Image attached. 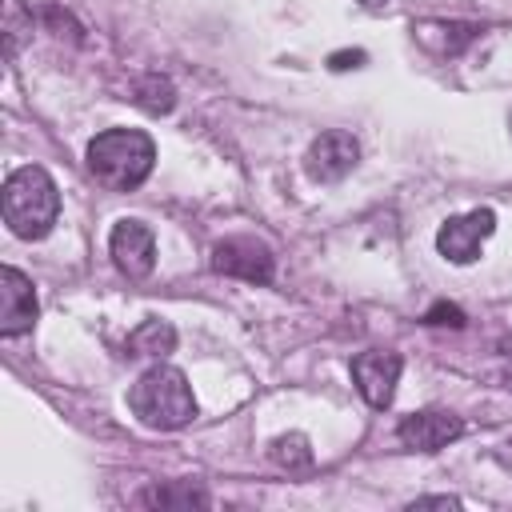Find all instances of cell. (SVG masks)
Instances as JSON below:
<instances>
[{"mask_svg": "<svg viewBox=\"0 0 512 512\" xmlns=\"http://www.w3.org/2000/svg\"><path fill=\"white\" fill-rule=\"evenodd\" d=\"M400 444L412 448V452H440L448 448L452 440L464 436V420L452 416V412H440V408H428V412H412L400 420L396 428Z\"/></svg>", "mask_w": 512, "mask_h": 512, "instance_id": "30bf717a", "label": "cell"}, {"mask_svg": "<svg viewBox=\"0 0 512 512\" xmlns=\"http://www.w3.org/2000/svg\"><path fill=\"white\" fill-rule=\"evenodd\" d=\"M360 4H364V8H384L388 0H360Z\"/></svg>", "mask_w": 512, "mask_h": 512, "instance_id": "ffe728a7", "label": "cell"}, {"mask_svg": "<svg viewBox=\"0 0 512 512\" xmlns=\"http://www.w3.org/2000/svg\"><path fill=\"white\" fill-rule=\"evenodd\" d=\"M400 368H404L400 352H388V348H368L352 360V380H356L360 396L368 400V408H388L392 404Z\"/></svg>", "mask_w": 512, "mask_h": 512, "instance_id": "ba28073f", "label": "cell"}, {"mask_svg": "<svg viewBox=\"0 0 512 512\" xmlns=\"http://www.w3.org/2000/svg\"><path fill=\"white\" fill-rule=\"evenodd\" d=\"M424 324H448V328H464V312L456 304H432L424 312Z\"/></svg>", "mask_w": 512, "mask_h": 512, "instance_id": "2e32d148", "label": "cell"}, {"mask_svg": "<svg viewBox=\"0 0 512 512\" xmlns=\"http://www.w3.org/2000/svg\"><path fill=\"white\" fill-rule=\"evenodd\" d=\"M108 252H112V264L128 280H144L156 268V236L144 220H116L108 236Z\"/></svg>", "mask_w": 512, "mask_h": 512, "instance_id": "52a82bcc", "label": "cell"}, {"mask_svg": "<svg viewBox=\"0 0 512 512\" xmlns=\"http://www.w3.org/2000/svg\"><path fill=\"white\" fill-rule=\"evenodd\" d=\"M212 268L220 276H236V280H248V284H268L272 272H276V256L256 236H228L212 248Z\"/></svg>", "mask_w": 512, "mask_h": 512, "instance_id": "5b68a950", "label": "cell"}, {"mask_svg": "<svg viewBox=\"0 0 512 512\" xmlns=\"http://www.w3.org/2000/svg\"><path fill=\"white\" fill-rule=\"evenodd\" d=\"M176 348V328L168 320H144L132 336H128V356H148V360H164Z\"/></svg>", "mask_w": 512, "mask_h": 512, "instance_id": "8fae6325", "label": "cell"}, {"mask_svg": "<svg viewBox=\"0 0 512 512\" xmlns=\"http://www.w3.org/2000/svg\"><path fill=\"white\" fill-rule=\"evenodd\" d=\"M416 504H440V508H456L460 500H452V496H420Z\"/></svg>", "mask_w": 512, "mask_h": 512, "instance_id": "ac0fdd59", "label": "cell"}, {"mask_svg": "<svg viewBox=\"0 0 512 512\" xmlns=\"http://www.w3.org/2000/svg\"><path fill=\"white\" fill-rule=\"evenodd\" d=\"M492 232H496V212L492 208H472L464 216H448L436 232V252L452 264H472Z\"/></svg>", "mask_w": 512, "mask_h": 512, "instance_id": "277c9868", "label": "cell"}, {"mask_svg": "<svg viewBox=\"0 0 512 512\" xmlns=\"http://www.w3.org/2000/svg\"><path fill=\"white\" fill-rule=\"evenodd\" d=\"M152 164H156V144L140 128H104L88 140V172L108 192L140 188Z\"/></svg>", "mask_w": 512, "mask_h": 512, "instance_id": "6da1fadb", "label": "cell"}, {"mask_svg": "<svg viewBox=\"0 0 512 512\" xmlns=\"http://www.w3.org/2000/svg\"><path fill=\"white\" fill-rule=\"evenodd\" d=\"M144 504H208V496L196 488H156L144 496Z\"/></svg>", "mask_w": 512, "mask_h": 512, "instance_id": "9a60e30c", "label": "cell"}, {"mask_svg": "<svg viewBox=\"0 0 512 512\" xmlns=\"http://www.w3.org/2000/svg\"><path fill=\"white\" fill-rule=\"evenodd\" d=\"M496 460H500V464H504V468L512 472V440H508V444H504V448L496 452Z\"/></svg>", "mask_w": 512, "mask_h": 512, "instance_id": "d6986e66", "label": "cell"}, {"mask_svg": "<svg viewBox=\"0 0 512 512\" xmlns=\"http://www.w3.org/2000/svg\"><path fill=\"white\" fill-rule=\"evenodd\" d=\"M508 128H512V116H508Z\"/></svg>", "mask_w": 512, "mask_h": 512, "instance_id": "44dd1931", "label": "cell"}, {"mask_svg": "<svg viewBox=\"0 0 512 512\" xmlns=\"http://www.w3.org/2000/svg\"><path fill=\"white\" fill-rule=\"evenodd\" d=\"M36 312H40V304H36L32 280H28L20 268L4 264V268H0V336H20V332H28V328L36 324Z\"/></svg>", "mask_w": 512, "mask_h": 512, "instance_id": "9c48e42d", "label": "cell"}, {"mask_svg": "<svg viewBox=\"0 0 512 512\" xmlns=\"http://www.w3.org/2000/svg\"><path fill=\"white\" fill-rule=\"evenodd\" d=\"M0 212H4V224L20 240H40L52 232L60 216V188L40 164H24L8 172L4 192H0Z\"/></svg>", "mask_w": 512, "mask_h": 512, "instance_id": "7a4b0ae2", "label": "cell"}, {"mask_svg": "<svg viewBox=\"0 0 512 512\" xmlns=\"http://www.w3.org/2000/svg\"><path fill=\"white\" fill-rule=\"evenodd\" d=\"M328 64H332L336 72H340V68H356V64H364V52H336Z\"/></svg>", "mask_w": 512, "mask_h": 512, "instance_id": "e0dca14e", "label": "cell"}, {"mask_svg": "<svg viewBox=\"0 0 512 512\" xmlns=\"http://www.w3.org/2000/svg\"><path fill=\"white\" fill-rule=\"evenodd\" d=\"M356 160H360V140L352 132H344V128H328L308 144L304 172L316 184H336L356 168Z\"/></svg>", "mask_w": 512, "mask_h": 512, "instance_id": "8992f818", "label": "cell"}, {"mask_svg": "<svg viewBox=\"0 0 512 512\" xmlns=\"http://www.w3.org/2000/svg\"><path fill=\"white\" fill-rule=\"evenodd\" d=\"M132 100H136V104H144L148 112H168V108L176 104V92H172V84H168L164 76H144Z\"/></svg>", "mask_w": 512, "mask_h": 512, "instance_id": "5bb4252c", "label": "cell"}, {"mask_svg": "<svg viewBox=\"0 0 512 512\" xmlns=\"http://www.w3.org/2000/svg\"><path fill=\"white\" fill-rule=\"evenodd\" d=\"M268 456H272V464L276 468H284V472H308L312 468V444H308V436H300V432H288V436H276L272 440V448H268Z\"/></svg>", "mask_w": 512, "mask_h": 512, "instance_id": "7c38bea8", "label": "cell"}, {"mask_svg": "<svg viewBox=\"0 0 512 512\" xmlns=\"http://www.w3.org/2000/svg\"><path fill=\"white\" fill-rule=\"evenodd\" d=\"M24 36H32V12L20 0H4V52L16 56Z\"/></svg>", "mask_w": 512, "mask_h": 512, "instance_id": "4fadbf2b", "label": "cell"}, {"mask_svg": "<svg viewBox=\"0 0 512 512\" xmlns=\"http://www.w3.org/2000/svg\"><path fill=\"white\" fill-rule=\"evenodd\" d=\"M128 408L132 416L152 428V432H176L184 424L196 420V396L192 384L180 368L172 364H152L128 392Z\"/></svg>", "mask_w": 512, "mask_h": 512, "instance_id": "3957f363", "label": "cell"}]
</instances>
